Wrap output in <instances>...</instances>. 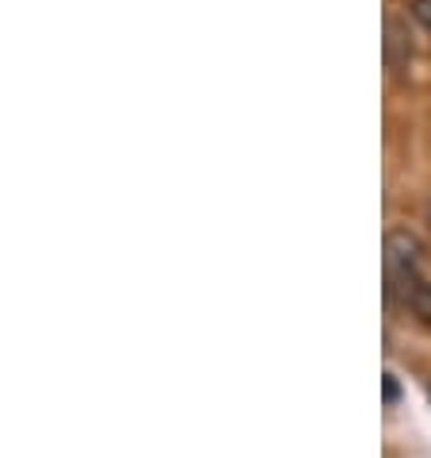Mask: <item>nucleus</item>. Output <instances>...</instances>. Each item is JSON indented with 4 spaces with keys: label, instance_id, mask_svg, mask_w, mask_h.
<instances>
[{
    "label": "nucleus",
    "instance_id": "obj_1",
    "mask_svg": "<svg viewBox=\"0 0 431 458\" xmlns=\"http://www.w3.org/2000/svg\"><path fill=\"white\" fill-rule=\"evenodd\" d=\"M420 266H424V247L412 232L397 227V232L385 235V285H389V293H404V297H409L412 285L420 282Z\"/></svg>",
    "mask_w": 431,
    "mask_h": 458
},
{
    "label": "nucleus",
    "instance_id": "obj_2",
    "mask_svg": "<svg viewBox=\"0 0 431 458\" xmlns=\"http://www.w3.org/2000/svg\"><path fill=\"white\" fill-rule=\"evenodd\" d=\"M409 58H412V35L397 16H389L385 20V62H389V70L401 73L404 66H409Z\"/></svg>",
    "mask_w": 431,
    "mask_h": 458
},
{
    "label": "nucleus",
    "instance_id": "obj_3",
    "mask_svg": "<svg viewBox=\"0 0 431 458\" xmlns=\"http://www.w3.org/2000/svg\"><path fill=\"white\" fill-rule=\"evenodd\" d=\"M404 304H409V309L420 316L424 324H431V282H424V277H420V282L412 285L409 297H404Z\"/></svg>",
    "mask_w": 431,
    "mask_h": 458
},
{
    "label": "nucleus",
    "instance_id": "obj_4",
    "mask_svg": "<svg viewBox=\"0 0 431 458\" xmlns=\"http://www.w3.org/2000/svg\"><path fill=\"white\" fill-rule=\"evenodd\" d=\"M409 8H412L416 23H420L424 31H431V0H409Z\"/></svg>",
    "mask_w": 431,
    "mask_h": 458
},
{
    "label": "nucleus",
    "instance_id": "obj_5",
    "mask_svg": "<svg viewBox=\"0 0 431 458\" xmlns=\"http://www.w3.org/2000/svg\"><path fill=\"white\" fill-rule=\"evenodd\" d=\"M382 393H385V404H397L401 401V381L393 377V374H385L382 377Z\"/></svg>",
    "mask_w": 431,
    "mask_h": 458
}]
</instances>
